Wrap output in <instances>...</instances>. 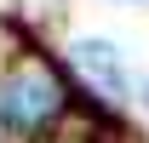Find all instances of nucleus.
Returning <instances> with one entry per match:
<instances>
[{
  "label": "nucleus",
  "mask_w": 149,
  "mask_h": 143,
  "mask_svg": "<svg viewBox=\"0 0 149 143\" xmlns=\"http://www.w3.org/2000/svg\"><path fill=\"white\" fill-rule=\"evenodd\" d=\"M63 109V86H57L46 69H12L0 80V126L6 132H40Z\"/></svg>",
  "instance_id": "obj_1"
}]
</instances>
